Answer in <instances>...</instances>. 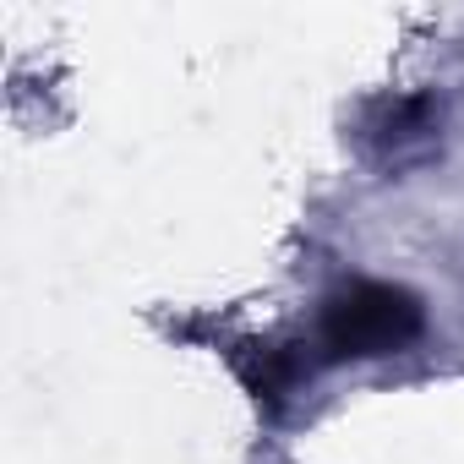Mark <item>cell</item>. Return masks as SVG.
Masks as SVG:
<instances>
[{
	"label": "cell",
	"mask_w": 464,
	"mask_h": 464,
	"mask_svg": "<svg viewBox=\"0 0 464 464\" xmlns=\"http://www.w3.org/2000/svg\"><path fill=\"white\" fill-rule=\"evenodd\" d=\"M420 328H426V312L404 285L355 279L328 295L317 350L323 361H377V355H399L404 344H415Z\"/></svg>",
	"instance_id": "cell-1"
}]
</instances>
